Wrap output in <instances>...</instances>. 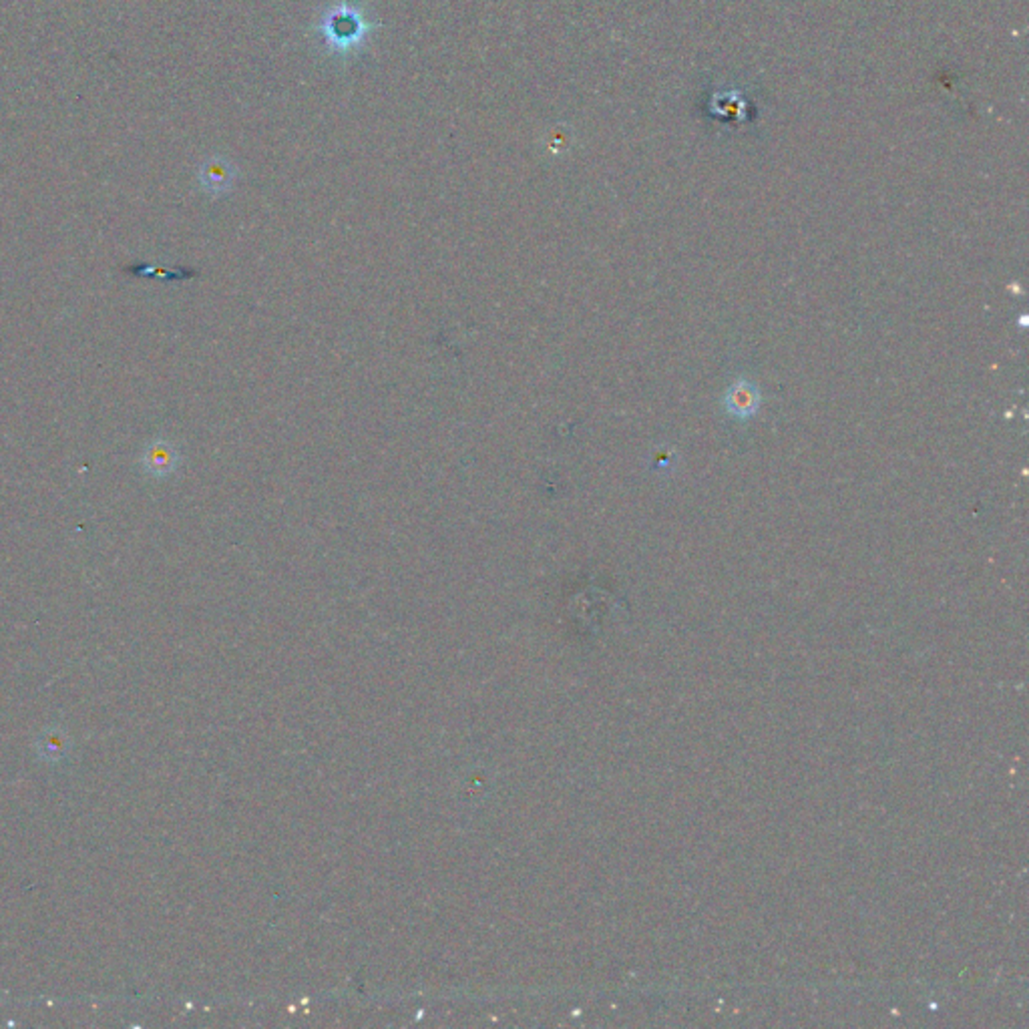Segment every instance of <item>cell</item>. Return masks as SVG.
Wrapping results in <instances>:
<instances>
[{
  "mask_svg": "<svg viewBox=\"0 0 1029 1029\" xmlns=\"http://www.w3.org/2000/svg\"><path fill=\"white\" fill-rule=\"evenodd\" d=\"M320 31L326 46H332L336 53L348 54L350 51H357V46L368 34L370 26L357 8L338 5L322 18Z\"/></svg>",
  "mask_w": 1029,
  "mask_h": 1029,
  "instance_id": "obj_1",
  "label": "cell"
},
{
  "mask_svg": "<svg viewBox=\"0 0 1029 1029\" xmlns=\"http://www.w3.org/2000/svg\"><path fill=\"white\" fill-rule=\"evenodd\" d=\"M230 180H231L230 167L223 162H220V159H215V162H208L201 167V181L211 191L226 190Z\"/></svg>",
  "mask_w": 1029,
  "mask_h": 1029,
  "instance_id": "obj_2",
  "label": "cell"
},
{
  "mask_svg": "<svg viewBox=\"0 0 1029 1029\" xmlns=\"http://www.w3.org/2000/svg\"><path fill=\"white\" fill-rule=\"evenodd\" d=\"M147 461H149V465H152V469H155L157 473H159V471L163 473L165 469H170L172 463H173V458H172L170 453H167V448L157 446V448H153L152 455H149Z\"/></svg>",
  "mask_w": 1029,
  "mask_h": 1029,
  "instance_id": "obj_3",
  "label": "cell"
}]
</instances>
